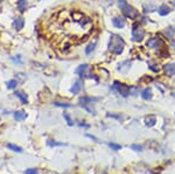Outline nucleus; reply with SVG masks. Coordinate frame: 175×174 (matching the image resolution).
<instances>
[{"mask_svg": "<svg viewBox=\"0 0 175 174\" xmlns=\"http://www.w3.org/2000/svg\"><path fill=\"white\" fill-rule=\"evenodd\" d=\"M124 47H125V42L119 35H116V34L110 35V41H109V50L110 52L119 55L123 53Z\"/></svg>", "mask_w": 175, "mask_h": 174, "instance_id": "f257e3e1", "label": "nucleus"}, {"mask_svg": "<svg viewBox=\"0 0 175 174\" xmlns=\"http://www.w3.org/2000/svg\"><path fill=\"white\" fill-rule=\"evenodd\" d=\"M118 6L122 9L123 14L125 15L126 18H129V19H133L134 20V19H137L138 16H139V13H138L137 9L133 6L129 5L126 2V0H118Z\"/></svg>", "mask_w": 175, "mask_h": 174, "instance_id": "f03ea898", "label": "nucleus"}, {"mask_svg": "<svg viewBox=\"0 0 175 174\" xmlns=\"http://www.w3.org/2000/svg\"><path fill=\"white\" fill-rule=\"evenodd\" d=\"M113 89L120 96H123V97H127L130 95V88L126 85V84L122 83V82H118V81H116L113 84Z\"/></svg>", "mask_w": 175, "mask_h": 174, "instance_id": "7ed1b4c3", "label": "nucleus"}, {"mask_svg": "<svg viewBox=\"0 0 175 174\" xmlns=\"http://www.w3.org/2000/svg\"><path fill=\"white\" fill-rule=\"evenodd\" d=\"M132 38H133V41H136V42L143 41L145 38L144 28L140 27V26H134V27H133V30H132Z\"/></svg>", "mask_w": 175, "mask_h": 174, "instance_id": "20e7f679", "label": "nucleus"}, {"mask_svg": "<svg viewBox=\"0 0 175 174\" xmlns=\"http://www.w3.org/2000/svg\"><path fill=\"white\" fill-rule=\"evenodd\" d=\"M162 46V41L160 38H150L146 42V47L148 48H159Z\"/></svg>", "mask_w": 175, "mask_h": 174, "instance_id": "39448f33", "label": "nucleus"}, {"mask_svg": "<svg viewBox=\"0 0 175 174\" xmlns=\"http://www.w3.org/2000/svg\"><path fill=\"white\" fill-rule=\"evenodd\" d=\"M163 73L168 77H172L175 75V64L174 63H167L163 66Z\"/></svg>", "mask_w": 175, "mask_h": 174, "instance_id": "423d86ee", "label": "nucleus"}, {"mask_svg": "<svg viewBox=\"0 0 175 174\" xmlns=\"http://www.w3.org/2000/svg\"><path fill=\"white\" fill-rule=\"evenodd\" d=\"M155 123H156V117L154 114H148L145 117V125L147 128H153L155 125Z\"/></svg>", "mask_w": 175, "mask_h": 174, "instance_id": "0eeeda50", "label": "nucleus"}, {"mask_svg": "<svg viewBox=\"0 0 175 174\" xmlns=\"http://www.w3.org/2000/svg\"><path fill=\"white\" fill-rule=\"evenodd\" d=\"M112 23H113V26L116 27V28H119V29L124 28L125 25H126L125 19H123V18H117V16L112 19Z\"/></svg>", "mask_w": 175, "mask_h": 174, "instance_id": "6e6552de", "label": "nucleus"}, {"mask_svg": "<svg viewBox=\"0 0 175 174\" xmlns=\"http://www.w3.org/2000/svg\"><path fill=\"white\" fill-rule=\"evenodd\" d=\"M25 26V19L23 18H15L13 21V28L15 30H20Z\"/></svg>", "mask_w": 175, "mask_h": 174, "instance_id": "1a4fd4ad", "label": "nucleus"}, {"mask_svg": "<svg viewBox=\"0 0 175 174\" xmlns=\"http://www.w3.org/2000/svg\"><path fill=\"white\" fill-rule=\"evenodd\" d=\"M131 64H132L131 61H124V62H122V63L118 66V70H119L120 73H123V74H125V73H127L129 69L131 68Z\"/></svg>", "mask_w": 175, "mask_h": 174, "instance_id": "9d476101", "label": "nucleus"}, {"mask_svg": "<svg viewBox=\"0 0 175 174\" xmlns=\"http://www.w3.org/2000/svg\"><path fill=\"white\" fill-rule=\"evenodd\" d=\"M153 94H152V89L151 88H146L144 90L141 91V98L144 101H150L152 98Z\"/></svg>", "mask_w": 175, "mask_h": 174, "instance_id": "9b49d317", "label": "nucleus"}, {"mask_svg": "<svg viewBox=\"0 0 175 174\" xmlns=\"http://www.w3.org/2000/svg\"><path fill=\"white\" fill-rule=\"evenodd\" d=\"M81 90H82V82L78 80V81H76L75 83L72 84V87H71L70 91H71L74 95H77V94H79V91Z\"/></svg>", "mask_w": 175, "mask_h": 174, "instance_id": "f8f14e48", "label": "nucleus"}, {"mask_svg": "<svg viewBox=\"0 0 175 174\" xmlns=\"http://www.w3.org/2000/svg\"><path fill=\"white\" fill-rule=\"evenodd\" d=\"M96 46H97V38H95L92 40L91 42L89 43V46L85 48V54L86 55H90V54L95 50V48H96Z\"/></svg>", "mask_w": 175, "mask_h": 174, "instance_id": "ddd939ff", "label": "nucleus"}, {"mask_svg": "<svg viewBox=\"0 0 175 174\" xmlns=\"http://www.w3.org/2000/svg\"><path fill=\"white\" fill-rule=\"evenodd\" d=\"M14 95H15L16 97L21 101V103H22V104H27V103H28L27 95H26L25 92H22V91H15V92H14Z\"/></svg>", "mask_w": 175, "mask_h": 174, "instance_id": "4468645a", "label": "nucleus"}, {"mask_svg": "<svg viewBox=\"0 0 175 174\" xmlns=\"http://www.w3.org/2000/svg\"><path fill=\"white\" fill-rule=\"evenodd\" d=\"M158 12H159V14L161 15V16H166V15H168L172 12V9L168 7V6H166V5H162V6L159 7Z\"/></svg>", "mask_w": 175, "mask_h": 174, "instance_id": "2eb2a0df", "label": "nucleus"}, {"mask_svg": "<svg viewBox=\"0 0 175 174\" xmlns=\"http://www.w3.org/2000/svg\"><path fill=\"white\" fill-rule=\"evenodd\" d=\"M13 116H14V118H15L16 121H23V119H26V118H27V114H26V112L22 111V110L15 111V112L13 114Z\"/></svg>", "mask_w": 175, "mask_h": 174, "instance_id": "dca6fc26", "label": "nucleus"}, {"mask_svg": "<svg viewBox=\"0 0 175 174\" xmlns=\"http://www.w3.org/2000/svg\"><path fill=\"white\" fill-rule=\"evenodd\" d=\"M47 145L50 146V147H57V146H67V143H60V142H56L54 139H48L47 140Z\"/></svg>", "mask_w": 175, "mask_h": 174, "instance_id": "f3484780", "label": "nucleus"}, {"mask_svg": "<svg viewBox=\"0 0 175 174\" xmlns=\"http://www.w3.org/2000/svg\"><path fill=\"white\" fill-rule=\"evenodd\" d=\"M16 6H18L20 12H25L26 8H27V0H18Z\"/></svg>", "mask_w": 175, "mask_h": 174, "instance_id": "a211bd4d", "label": "nucleus"}, {"mask_svg": "<svg viewBox=\"0 0 175 174\" xmlns=\"http://www.w3.org/2000/svg\"><path fill=\"white\" fill-rule=\"evenodd\" d=\"M7 148L13 152H18V153H21V152H22V148H21L20 146H18V145L15 144H12V143L7 144Z\"/></svg>", "mask_w": 175, "mask_h": 174, "instance_id": "6ab92c4d", "label": "nucleus"}, {"mask_svg": "<svg viewBox=\"0 0 175 174\" xmlns=\"http://www.w3.org/2000/svg\"><path fill=\"white\" fill-rule=\"evenodd\" d=\"M86 69H88V64H82V66H79V67H78V68H77L76 70H75V73H76L77 75L83 76Z\"/></svg>", "mask_w": 175, "mask_h": 174, "instance_id": "aec40b11", "label": "nucleus"}, {"mask_svg": "<svg viewBox=\"0 0 175 174\" xmlns=\"http://www.w3.org/2000/svg\"><path fill=\"white\" fill-rule=\"evenodd\" d=\"M16 85H18V81H16V80H9L8 82H6V87H7V89H9V90L15 89Z\"/></svg>", "mask_w": 175, "mask_h": 174, "instance_id": "412c9836", "label": "nucleus"}, {"mask_svg": "<svg viewBox=\"0 0 175 174\" xmlns=\"http://www.w3.org/2000/svg\"><path fill=\"white\" fill-rule=\"evenodd\" d=\"M144 8H145V12H146V13H147V12L150 13V12H154V11L156 9V6L153 5V4H145Z\"/></svg>", "mask_w": 175, "mask_h": 174, "instance_id": "4be33fe9", "label": "nucleus"}, {"mask_svg": "<svg viewBox=\"0 0 175 174\" xmlns=\"http://www.w3.org/2000/svg\"><path fill=\"white\" fill-rule=\"evenodd\" d=\"M109 147H110L111 150H113V151H119V150H122V146L119 144H116V143H109Z\"/></svg>", "mask_w": 175, "mask_h": 174, "instance_id": "5701e85b", "label": "nucleus"}, {"mask_svg": "<svg viewBox=\"0 0 175 174\" xmlns=\"http://www.w3.org/2000/svg\"><path fill=\"white\" fill-rule=\"evenodd\" d=\"M63 117L66 118V121H67V123H68L69 126H72V125H74V121H72V119L70 118V116H69L67 112H64V114H63Z\"/></svg>", "mask_w": 175, "mask_h": 174, "instance_id": "b1692460", "label": "nucleus"}, {"mask_svg": "<svg viewBox=\"0 0 175 174\" xmlns=\"http://www.w3.org/2000/svg\"><path fill=\"white\" fill-rule=\"evenodd\" d=\"M131 148H132V150H134V151H137V152H143V151H144V147H143L141 145L133 144L132 146H131Z\"/></svg>", "mask_w": 175, "mask_h": 174, "instance_id": "393cba45", "label": "nucleus"}, {"mask_svg": "<svg viewBox=\"0 0 175 174\" xmlns=\"http://www.w3.org/2000/svg\"><path fill=\"white\" fill-rule=\"evenodd\" d=\"M25 174H40L36 168H27L25 171Z\"/></svg>", "mask_w": 175, "mask_h": 174, "instance_id": "a878e982", "label": "nucleus"}, {"mask_svg": "<svg viewBox=\"0 0 175 174\" xmlns=\"http://www.w3.org/2000/svg\"><path fill=\"white\" fill-rule=\"evenodd\" d=\"M54 105L61 106V107H70L71 104H67V103H61V102H54Z\"/></svg>", "mask_w": 175, "mask_h": 174, "instance_id": "bb28decb", "label": "nucleus"}, {"mask_svg": "<svg viewBox=\"0 0 175 174\" xmlns=\"http://www.w3.org/2000/svg\"><path fill=\"white\" fill-rule=\"evenodd\" d=\"M12 61L16 63V64H21L22 63V60H21V55H16V57H13Z\"/></svg>", "mask_w": 175, "mask_h": 174, "instance_id": "cd10ccee", "label": "nucleus"}, {"mask_svg": "<svg viewBox=\"0 0 175 174\" xmlns=\"http://www.w3.org/2000/svg\"><path fill=\"white\" fill-rule=\"evenodd\" d=\"M148 64H150V69L153 70L154 73H158V71H159V67H158V66L155 67V64H154V63H152V62H148Z\"/></svg>", "mask_w": 175, "mask_h": 174, "instance_id": "c85d7f7f", "label": "nucleus"}, {"mask_svg": "<svg viewBox=\"0 0 175 174\" xmlns=\"http://www.w3.org/2000/svg\"><path fill=\"white\" fill-rule=\"evenodd\" d=\"M172 46H173V48L175 49V41H173V42H172Z\"/></svg>", "mask_w": 175, "mask_h": 174, "instance_id": "c756f323", "label": "nucleus"}, {"mask_svg": "<svg viewBox=\"0 0 175 174\" xmlns=\"http://www.w3.org/2000/svg\"><path fill=\"white\" fill-rule=\"evenodd\" d=\"M172 4H173V6L175 7V0H173V1H172Z\"/></svg>", "mask_w": 175, "mask_h": 174, "instance_id": "7c9ffc66", "label": "nucleus"}, {"mask_svg": "<svg viewBox=\"0 0 175 174\" xmlns=\"http://www.w3.org/2000/svg\"><path fill=\"white\" fill-rule=\"evenodd\" d=\"M146 174H154V173H151V172H147Z\"/></svg>", "mask_w": 175, "mask_h": 174, "instance_id": "2f4dec72", "label": "nucleus"}, {"mask_svg": "<svg viewBox=\"0 0 175 174\" xmlns=\"http://www.w3.org/2000/svg\"><path fill=\"white\" fill-rule=\"evenodd\" d=\"M0 1H1V0H0Z\"/></svg>", "mask_w": 175, "mask_h": 174, "instance_id": "473e14b6", "label": "nucleus"}]
</instances>
